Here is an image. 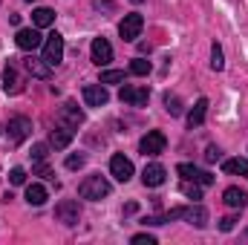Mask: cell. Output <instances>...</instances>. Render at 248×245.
<instances>
[{
  "label": "cell",
  "instance_id": "2",
  "mask_svg": "<svg viewBox=\"0 0 248 245\" xmlns=\"http://www.w3.org/2000/svg\"><path fill=\"white\" fill-rule=\"evenodd\" d=\"M165 144H168L165 133H162V130H150V133L139 141V150H141L144 156H159V153H165Z\"/></svg>",
  "mask_w": 248,
  "mask_h": 245
},
{
  "label": "cell",
  "instance_id": "1",
  "mask_svg": "<svg viewBox=\"0 0 248 245\" xmlns=\"http://www.w3.org/2000/svg\"><path fill=\"white\" fill-rule=\"evenodd\" d=\"M78 196L81 199H90V202H98V199H104V196H110V182L104 179V176H87L84 182L78 184Z\"/></svg>",
  "mask_w": 248,
  "mask_h": 245
},
{
  "label": "cell",
  "instance_id": "32",
  "mask_svg": "<svg viewBox=\"0 0 248 245\" xmlns=\"http://www.w3.org/2000/svg\"><path fill=\"white\" fill-rule=\"evenodd\" d=\"M130 243L133 245H156V237H150V234H136Z\"/></svg>",
  "mask_w": 248,
  "mask_h": 245
},
{
  "label": "cell",
  "instance_id": "11",
  "mask_svg": "<svg viewBox=\"0 0 248 245\" xmlns=\"http://www.w3.org/2000/svg\"><path fill=\"white\" fill-rule=\"evenodd\" d=\"M90 52H93V63H98V66H107V63L113 61V46H110L107 38H95L93 46H90Z\"/></svg>",
  "mask_w": 248,
  "mask_h": 245
},
{
  "label": "cell",
  "instance_id": "37",
  "mask_svg": "<svg viewBox=\"0 0 248 245\" xmlns=\"http://www.w3.org/2000/svg\"><path fill=\"white\" fill-rule=\"evenodd\" d=\"M35 173H38V176H49V168H46L44 162H35Z\"/></svg>",
  "mask_w": 248,
  "mask_h": 245
},
{
  "label": "cell",
  "instance_id": "16",
  "mask_svg": "<svg viewBox=\"0 0 248 245\" xmlns=\"http://www.w3.org/2000/svg\"><path fill=\"white\" fill-rule=\"evenodd\" d=\"M205 116H208V98H199V101L190 107V113H187V127H190V130L199 127V124L205 122Z\"/></svg>",
  "mask_w": 248,
  "mask_h": 245
},
{
  "label": "cell",
  "instance_id": "24",
  "mask_svg": "<svg viewBox=\"0 0 248 245\" xmlns=\"http://www.w3.org/2000/svg\"><path fill=\"white\" fill-rule=\"evenodd\" d=\"M165 110L170 113V116H182V98L179 95H165Z\"/></svg>",
  "mask_w": 248,
  "mask_h": 245
},
{
  "label": "cell",
  "instance_id": "8",
  "mask_svg": "<svg viewBox=\"0 0 248 245\" xmlns=\"http://www.w3.org/2000/svg\"><path fill=\"white\" fill-rule=\"evenodd\" d=\"M176 173L185 179V182H199L202 187H208V184H214V176L208 173V170H199V168H193V165H187V162H182V165H176Z\"/></svg>",
  "mask_w": 248,
  "mask_h": 245
},
{
  "label": "cell",
  "instance_id": "21",
  "mask_svg": "<svg viewBox=\"0 0 248 245\" xmlns=\"http://www.w3.org/2000/svg\"><path fill=\"white\" fill-rule=\"evenodd\" d=\"M222 199H225L228 208H246L248 205V193L246 190H240V187H228V190L222 193Z\"/></svg>",
  "mask_w": 248,
  "mask_h": 245
},
{
  "label": "cell",
  "instance_id": "6",
  "mask_svg": "<svg viewBox=\"0 0 248 245\" xmlns=\"http://www.w3.org/2000/svg\"><path fill=\"white\" fill-rule=\"evenodd\" d=\"M15 44H17V49H23V52H32V49H38V46L44 44V38H41L38 26H32V29H17V35H15Z\"/></svg>",
  "mask_w": 248,
  "mask_h": 245
},
{
  "label": "cell",
  "instance_id": "13",
  "mask_svg": "<svg viewBox=\"0 0 248 245\" xmlns=\"http://www.w3.org/2000/svg\"><path fill=\"white\" fill-rule=\"evenodd\" d=\"M165 168L159 165V162H150L144 170H141V184L144 187H159V184H165Z\"/></svg>",
  "mask_w": 248,
  "mask_h": 245
},
{
  "label": "cell",
  "instance_id": "22",
  "mask_svg": "<svg viewBox=\"0 0 248 245\" xmlns=\"http://www.w3.org/2000/svg\"><path fill=\"white\" fill-rule=\"evenodd\" d=\"M46 196H49V193H46V187H44V184H29V187H26V202H29V205H35V208H38V205H44V202H46Z\"/></svg>",
  "mask_w": 248,
  "mask_h": 245
},
{
  "label": "cell",
  "instance_id": "15",
  "mask_svg": "<svg viewBox=\"0 0 248 245\" xmlns=\"http://www.w3.org/2000/svg\"><path fill=\"white\" fill-rule=\"evenodd\" d=\"M3 90H6V95H17L23 90V81H20V75H17L15 66H6L3 69Z\"/></svg>",
  "mask_w": 248,
  "mask_h": 245
},
{
  "label": "cell",
  "instance_id": "12",
  "mask_svg": "<svg viewBox=\"0 0 248 245\" xmlns=\"http://www.w3.org/2000/svg\"><path fill=\"white\" fill-rule=\"evenodd\" d=\"M110 173H113L119 182H130V179H133V162L124 159L122 153H116V156L110 159Z\"/></svg>",
  "mask_w": 248,
  "mask_h": 245
},
{
  "label": "cell",
  "instance_id": "26",
  "mask_svg": "<svg viewBox=\"0 0 248 245\" xmlns=\"http://www.w3.org/2000/svg\"><path fill=\"white\" fill-rule=\"evenodd\" d=\"M122 81H124L122 69H104L101 72V84H122Z\"/></svg>",
  "mask_w": 248,
  "mask_h": 245
},
{
  "label": "cell",
  "instance_id": "23",
  "mask_svg": "<svg viewBox=\"0 0 248 245\" xmlns=\"http://www.w3.org/2000/svg\"><path fill=\"white\" fill-rule=\"evenodd\" d=\"M32 23H35L38 29H46V26L55 23V12H52V9H35V12H32Z\"/></svg>",
  "mask_w": 248,
  "mask_h": 245
},
{
  "label": "cell",
  "instance_id": "10",
  "mask_svg": "<svg viewBox=\"0 0 248 245\" xmlns=\"http://www.w3.org/2000/svg\"><path fill=\"white\" fill-rule=\"evenodd\" d=\"M84 101H87V107H104L110 101V92L104 90V84H87L84 87Z\"/></svg>",
  "mask_w": 248,
  "mask_h": 245
},
{
  "label": "cell",
  "instance_id": "35",
  "mask_svg": "<svg viewBox=\"0 0 248 245\" xmlns=\"http://www.w3.org/2000/svg\"><path fill=\"white\" fill-rule=\"evenodd\" d=\"M234 225H237V216H222L219 219V231H234Z\"/></svg>",
  "mask_w": 248,
  "mask_h": 245
},
{
  "label": "cell",
  "instance_id": "19",
  "mask_svg": "<svg viewBox=\"0 0 248 245\" xmlns=\"http://www.w3.org/2000/svg\"><path fill=\"white\" fill-rule=\"evenodd\" d=\"M182 219H187L193 228H205L208 225V211L202 205H193V208H185V216Z\"/></svg>",
  "mask_w": 248,
  "mask_h": 245
},
{
  "label": "cell",
  "instance_id": "29",
  "mask_svg": "<svg viewBox=\"0 0 248 245\" xmlns=\"http://www.w3.org/2000/svg\"><path fill=\"white\" fill-rule=\"evenodd\" d=\"M93 9H95V12H107V15H113L119 6H116L113 0H93Z\"/></svg>",
  "mask_w": 248,
  "mask_h": 245
},
{
  "label": "cell",
  "instance_id": "4",
  "mask_svg": "<svg viewBox=\"0 0 248 245\" xmlns=\"http://www.w3.org/2000/svg\"><path fill=\"white\" fill-rule=\"evenodd\" d=\"M55 219L63 222V225H78V219H81V208H78V202L75 199H63L55 205Z\"/></svg>",
  "mask_w": 248,
  "mask_h": 245
},
{
  "label": "cell",
  "instance_id": "9",
  "mask_svg": "<svg viewBox=\"0 0 248 245\" xmlns=\"http://www.w3.org/2000/svg\"><path fill=\"white\" fill-rule=\"evenodd\" d=\"M29 136H32V122H29V119L17 116V119L9 122V141H12V144H20V141H26Z\"/></svg>",
  "mask_w": 248,
  "mask_h": 245
},
{
  "label": "cell",
  "instance_id": "36",
  "mask_svg": "<svg viewBox=\"0 0 248 245\" xmlns=\"http://www.w3.org/2000/svg\"><path fill=\"white\" fill-rule=\"evenodd\" d=\"M141 222H144V225H165L168 219H165V216H144Z\"/></svg>",
  "mask_w": 248,
  "mask_h": 245
},
{
  "label": "cell",
  "instance_id": "30",
  "mask_svg": "<svg viewBox=\"0 0 248 245\" xmlns=\"http://www.w3.org/2000/svg\"><path fill=\"white\" fill-rule=\"evenodd\" d=\"M49 156V144H32V159L35 162H44Z\"/></svg>",
  "mask_w": 248,
  "mask_h": 245
},
{
  "label": "cell",
  "instance_id": "34",
  "mask_svg": "<svg viewBox=\"0 0 248 245\" xmlns=\"http://www.w3.org/2000/svg\"><path fill=\"white\" fill-rule=\"evenodd\" d=\"M66 168H69V170L84 168V156H75V153H72V156H66Z\"/></svg>",
  "mask_w": 248,
  "mask_h": 245
},
{
  "label": "cell",
  "instance_id": "17",
  "mask_svg": "<svg viewBox=\"0 0 248 245\" xmlns=\"http://www.w3.org/2000/svg\"><path fill=\"white\" fill-rule=\"evenodd\" d=\"M58 116H61V122L66 124V127H78V124L84 122V113H81V110H78L72 101H66V104H63Z\"/></svg>",
  "mask_w": 248,
  "mask_h": 245
},
{
  "label": "cell",
  "instance_id": "3",
  "mask_svg": "<svg viewBox=\"0 0 248 245\" xmlns=\"http://www.w3.org/2000/svg\"><path fill=\"white\" fill-rule=\"evenodd\" d=\"M63 58V38L58 32H52V35H46V41H44V61L49 63V66H58Z\"/></svg>",
  "mask_w": 248,
  "mask_h": 245
},
{
  "label": "cell",
  "instance_id": "5",
  "mask_svg": "<svg viewBox=\"0 0 248 245\" xmlns=\"http://www.w3.org/2000/svg\"><path fill=\"white\" fill-rule=\"evenodd\" d=\"M141 26H144V17H141L139 12L124 15V20L119 23V35H122V41H136V38L141 35Z\"/></svg>",
  "mask_w": 248,
  "mask_h": 245
},
{
  "label": "cell",
  "instance_id": "38",
  "mask_svg": "<svg viewBox=\"0 0 248 245\" xmlns=\"http://www.w3.org/2000/svg\"><path fill=\"white\" fill-rule=\"evenodd\" d=\"M26 3H35V0H26Z\"/></svg>",
  "mask_w": 248,
  "mask_h": 245
},
{
  "label": "cell",
  "instance_id": "39",
  "mask_svg": "<svg viewBox=\"0 0 248 245\" xmlns=\"http://www.w3.org/2000/svg\"><path fill=\"white\" fill-rule=\"evenodd\" d=\"M133 3H141V0H133Z\"/></svg>",
  "mask_w": 248,
  "mask_h": 245
},
{
  "label": "cell",
  "instance_id": "27",
  "mask_svg": "<svg viewBox=\"0 0 248 245\" xmlns=\"http://www.w3.org/2000/svg\"><path fill=\"white\" fill-rule=\"evenodd\" d=\"M182 193H185L187 199H193V202H196V199H202V184H199V182H193V184L185 182V184H182Z\"/></svg>",
  "mask_w": 248,
  "mask_h": 245
},
{
  "label": "cell",
  "instance_id": "18",
  "mask_svg": "<svg viewBox=\"0 0 248 245\" xmlns=\"http://www.w3.org/2000/svg\"><path fill=\"white\" fill-rule=\"evenodd\" d=\"M69 141H72V127H58L49 133V147H55V150L69 147Z\"/></svg>",
  "mask_w": 248,
  "mask_h": 245
},
{
  "label": "cell",
  "instance_id": "28",
  "mask_svg": "<svg viewBox=\"0 0 248 245\" xmlns=\"http://www.w3.org/2000/svg\"><path fill=\"white\" fill-rule=\"evenodd\" d=\"M130 72H133V75H147V72H150V61H144V58H133Z\"/></svg>",
  "mask_w": 248,
  "mask_h": 245
},
{
  "label": "cell",
  "instance_id": "14",
  "mask_svg": "<svg viewBox=\"0 0 248 245\" xmlns=\"http://www.w3.org/2000/svg\"><path fill=\"white\" fill-rule=\"evenodd\" d=\"M23 69L29 72V75H35V78H41V81H46L49 75H52V66L44 61V58H23Z\"/></svg>",
  "mask_w": 248,
  "mask_h": 245
},
{
  "label": "cell",
  "instance_id": "31",
  "mask_svg": "<svg viewBox=\"0 0 248 245\" xmlns=\"http://www.w3.org/2000/svg\"><path fill=\"white\" fill-rule=\"evenodd\" d=\"M9 182L12 184H23L26 182V170H23V168H12V170H9Z\"/></svg>",
  "mask_w": 248,
  "mask_h": 245
},
{
  "label": "cell",
  "instance_id": "33",
  "mask_svg": "<svg viewBox=\"0 0 248 245\" xmlns=\"http://www.w3.org/2000/svg\"><path fill=\"white\" fill-rule=\"evenodd\" d=\"M222 156V150L217 147V144H208V150H205V162H217Z\"/></svg>",
  "mask_w": 248,
  "mask_h": 245
},
{
  "label": "cell",
  "instance_id": "7",
  "mask_svg": "<svg viewBox=\"0 0 248 245\" xmlns=\"http://www.w3.org/2000/svg\"><path fill=\"white\" fill-rule=\"evenodd\" d=\"M119 98H122V104H130V107H144L147 104V98H150V90L147 87H122V92H119Z\"/></svg>",
  "mask_w": 248,
  "mask_h": 245
},
{
  "label": "cell",
  "instance_id": "20",
  "mask_svg": "<svg viewBox=\"0 0 248 245\" xmlns=\"http://www.w3.org/2000/svg\"><path fill=\"white\" fill-rule=\"evenodd\" d=\"M222 170L228 173V176H246L248 179V159H225L222 162Z\"/></svg>",
  "mask_w": 248,
  "mask_h": 245
},
{
  "label": "cell",
  "instance_id": "25",
  "mask_svg": "<svg viewBox=\"0 0 248 245\" xmlns=\"http://www.w3.org/2000/svg\"><path fill=\"white\" fill-rule=\"evenodd\" d=\"M211 69H217V72L225 69V58H222V46H219V44L211 46Z\"/></svg>",
  "mask_w": 248,
  "mask_h": 245
}]
</instances>
